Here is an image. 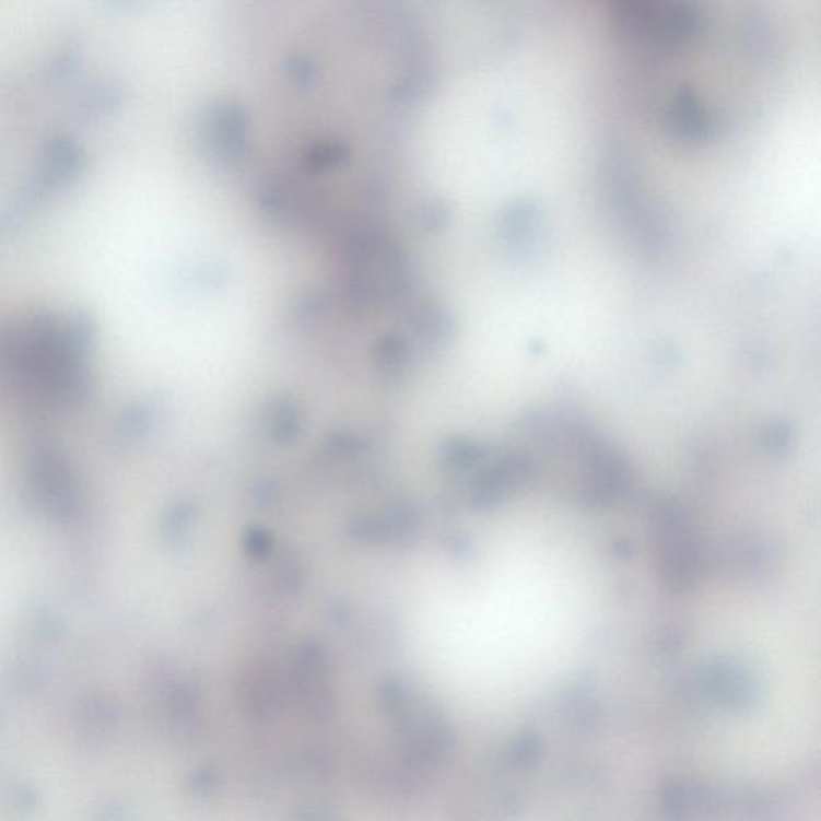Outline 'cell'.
Instances as JSON below:
<instances>
[{"instance_id": "1", "label": "cell", "mask_w": 821, "mask_h": 821, "mask_svg": "<svg viewBox=\"0 0 821 821\" xmlns=\"http://www.w3.org/2000/svg\"><path fill=\"white\" fill-rule=\"evenodd\" d=\"M94 339L87 315H40L0 329V379L33 403L78 407L89 395L87 353Z\"/></svg>"}, {"instance_id": "2", "label": "cell", "mask_w": 821, "mask_h": 821, "mask_svg": "<svg viewBox=\"0 0 821 821\" xmlns=\"http://www.w3.org/2000/svg\"><path fill=\"white\" fill-rule=\"evenodd\" d=\"M662 576L669 586L683 589L690 586L696 573L695 546L690 536L685 514L677 506H665L659 518Z\"/></svg>"}, {"instance_id": "3", "label": "cell", "mask_w": 821, "mask_h": 821, "mask_svg": "<svg viewBox=\"0 0 821 821\" xmlns=\"http://www.w3.org/2000/svg\"><path fill=\"white\" fill-rule=\"evenodd\" d=\"M707 695L728 707H743L754 701V683L731 666H711L703 676Z\"/></svg>"}, {"instance_id": "4", "label": "cell", "mask_w": 821, "mask_h": 821, "mask_svg": "<svg viewBox=\"0 0 821 821\" xmlns=\"http://www.w3.org/2000/svg\"><path fill=\"white\" fill-rule=\"evenodd\" d=\"M79 169H81V157L73 146L64 145V143L54 146V150L47 156L43 175L37 181L36 191H47L50 188L58 187V185L67 184L78 174Z\"/></svg>"}, {"instance_id": "5", "label": "cell", "mask_w": 821, "mask_h": 821, "mask_svg": "<svg viewBox=\"0 0 821 821\" xmlns=\"http://www.w3.org/2000/svg\"><path fill=\"white\" fill-rule=\"evenodd\" d=\"M538 755V740L532 735L521 738L520 748L517 749V758L521 764H530Z\"/></svg>"}]
</instances>
